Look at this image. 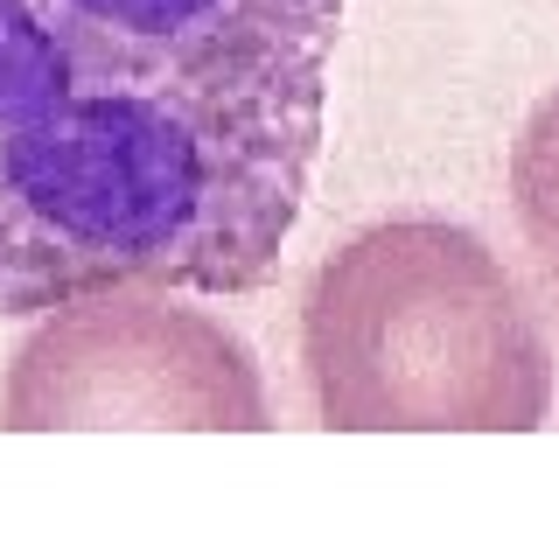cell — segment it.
<instances>
[{
	"label": "cell",
	"instance_id": "1",
	"mask_svg": "<svg viewBox=\"0 0 559 538\" xmlns=\"http://www.w3.org/2000/svg\"><path fill=\"white\" fill-rule=\"evenodd\" d=\"M336 36L343 0H0V315L266 287Z\"/></svg>",
	"mask_w": 559,
	"mask_h": 538
},
{
	"label": "cell",
	"instance_id": "2",
	"mask_svg": "<svg viewBox=\"0 0 559 538\" xmlns=\"http://www.w3.org/2000/svg\"><path fill=\"white\" fill-rule=\"evenodd\" d=\"M301 378L329 433H538L559 363L546 315L483 231L384 217L314 266Z\"/></svg>",
	"mask_w": 559,
	"mask_h": 538
},
{
	"label": "cell",
	"instance_id": "3",
	"mask_svg": "<svg viewBox=\"0 0 559 538\" xmlns=\"http://www.w3.org/2000/svg\"><path fill=\"white\" fill-rule=\"evenodd\" d=\"M92 427L266 433L273 398L252 343L210 308L168 287H112L35 315L0 378V433Z\"/></svg>",
	"mask_w": 559,
	"mask_h": 538
},
{
	"label": "cell",
	"instance_id": "4",
	"mask_svg": "<svg viewBox=\"0 0 559 538\" xmlns=\"http://www.w3.org/2000/svg\"><path fill=\"white\" fill-rule=\"evenodd\" d=\"M511 211L559 301V92H546L524 112V127L511 141Z\"/></svg>",
	"mask_w": 559,
	"mask_h": 538
}]
</instances>
